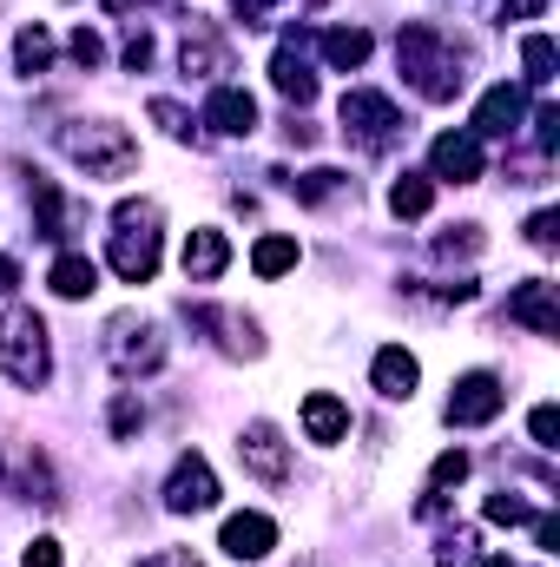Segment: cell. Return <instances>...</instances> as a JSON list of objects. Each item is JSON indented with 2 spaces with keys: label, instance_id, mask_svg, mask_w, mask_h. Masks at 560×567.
I'll use <instances>...</instances> for the list:
<instances>
[{
  "label": "cell",
  "instance_id": "obj_1",
  "mask_svg": "<svg viewBox=\"0 0 560 567\" xmlns=\"http://www.w3.org/2000/svg\"><path fill=\"white\" fill-rule=\"evenodd\" d=\"M59 152H66L86 178H125V172L139 165L132 132L112 126V119H73V126L59 132Z\"/></svg>",
  "mask_w": 560,
  "mask_h": 567
},
{
  "label": "cell",
  "instance_id": "obj_2",
  "mask_svg": "<svg viewBox=\"0 0 560 567\" xmlns=\"http://www.w3.org/2000/svg\"><path fill=\"white\" fill-rule=\"evenodd\" d=\"M112 271L125 277V284H152V271H158V205L152 198H125L119 211H112Z\"/></svg>",
  "mask_w": 560,
  "mask_h": 567
},
{
  "label": "cell",
  "instance_id": "obj_3",
  "mask_svg": "<svg viewBox=\"0 0 560 567\" xmlns=\"http://www.w3.org/2000/svg\"><path fill=\"white\" fill-rule=\"evenodd\" d=\"M0 370L20 383V390H40L53 377V344H46V324L33 310H7L0 317Z\"/></svg>",
  "mask_w": 560,
  "mask_h": 567
},
{
  "label": "cell",
  "instance_id": "obj_4",
  "mask_svg": "<svg viewBox=\"0 0 560 567\" xmlns=\"http://www.w3.org/2000/svg\"><path fill=\"white\" fill-rule=\"evenodd\" d=\"M396 53H403V73L422 86V99H455L462 92V73H455V53L429 33V26H409L403 40H396Z\"/></svg>",
  "mask_w": 560,
  "mask_h": 567
},
{
  "label": "cell",
  "instance_id": "obj_5",
  "mask_svg": "<svg viewBox=\"0 0 560 567\" xmlns=\"http://www.w3.org/2000/svg\"><path fill=\"white\" fill-rule=\"evenodd\" d=\"M106 357H112L119 377H152V370L165 363V337H158V324H145V317H112V324H106Z\"/></svg>",
  "mask_w": 560,
  "mask_h": 567
},
{
  "label": "cell",
  "instance_id": "obj_6",
  "mask_svg": "<svg viewBox=\"0 0 560 567\" xmlns=\"http://www.w3.org/2000/svg\"><path fill=\"white\" fill-rule=\"evenodd\" d=\"M337 112H343V132H356L370 152H376V145H389V139H396V126H403V112H396L383 92H370V86L343 92V106H337Z\"/></svg>",
  "mask_w": 560,
  "mask_h": 567
},
{
  "label": "cell",
  "instance_id": "obj_7",
  "mask_svg": "<svg viewBox=\"0 0 560 567\" xmlns=\"http://www.w3.org/2000/svg\"><path fill=\"white\" fill-rule=\"evenodd\" d=\"M502 403H508L502 377L475 370V377H462V383H455V396H449V423H462V429H475V423H495V416H502Z\"/></svg>",
  "mask_w": 560,
  "mask_h": 567
},
{
  "label": "cell",
  "instance_id": "obj_8",
  "mask_svg": "<svg viewBox=\"0 0 560 567\" xmlns=\"http://www.w3.org/2000/svg\"><path fill=\"white\" fill-rule=\"evenodd\" d=\"M211 502H218L211 462H205V456H178V469H172V482H165V509H172V515H198V509H211Z\"/></svg>",
  "mask_w": 560,
  "mask_h": 567
},
{
  "label": "cell",
  "instance_id": "obj_9",
  "mask_svg": "<svg viewBox=\"0 0 560 567\" xmlns=\"http://www.w3.org/2000/svg\"><path fill=\"white\" fill-rule=\"evenodd\" d=\"M0 456H7V482H13V495H26V502H59V482H53V469H46L40 449L7 443Z\"/></svg>",
  "mask_w": 560,
  "mask_h": 567
},
{
  "label": "cell",
  "instance_id": "obj_10",
  "mask_svg": "<svg viewBox=\"0 0 560 567\" xmlns=\"http://www.w3.org/2000/svg\"><path fill=\"white\" fill-rule=\"evenodd\" d=\"M238 456H244V469H251V476H264V482H284V476H290L284 436H277L271 423H251V429L238 436Z\"/></svg>",
  "mask_w": 560,
  "mask_h": 567
},
{
  "label": "cell",
  "instance_id": "obj_11",
  "mask_svg": "<svg viewBox=\"0 0 560 567\" xmlns=\"http://www.w3.org/2000/svg\"><path fill=\"white\" fill-rule=\"evenodd\" d=\"M521 112H528V92H521V86L482 92V106H475V139H508V132L521 126Z\"/></svg>",
  "mask_w": 560,
  "mask_h": 567
},
{
  "label": "cell",
  "instance_id": "obj_12",
  "mask_svg": "<svg viewBox=\"0 0 560 567\" xmlns=\"http://www.w3.org/2000/svg\"><path fill=\"white\" fill-rule=\"evenodd\" d=\"M271 542H277V522H271V515H231L224 535H218V548H224L231 561H264Z\"/></svg>",
  "mask_w": 560,
  "mask_h": 567
},
{
  "label": "cell",
  "instance_id": "obj_13",
  "mask_svg": "<svg viewBox=\"0 0 560 567\" xmlns=\"http://www.w3.org/2000/svg\"><path fill=\"white\" fill-rule=\"evenodd\" d=\"M508 317H515V324H528V330H541V337H554V330H560L554 284H548V277H535V284H521V291L508 297Z\"/></svg>",
  "mask_w": 560,
  "mask_h": 567
},
{
  "label": "cell",
  "instance_id": "obj_14",
  "mask_svg": "<svg viewBox=\"0 0 560 567\" xmlns=\"http://www.w3.org/2000/svg\"><path fill=\"white\" fill-rule=\"evenodd\" d=\"M436 178H455V185L482 178V139L475 132H442L436 139Z\"/></svg>",
  "mask_w": 560,
  "mask_h": 567
},
{
  "label": "cell",
  "instance_id": "obj_15",
  "mask_svg": "<svg viewBox=\"0 0 560 567\" xmlns=\"http://www.w3.org/2000/svg\"><path fill=\"white\" fill-rule=\"evenodd\" d=\"M416 377H422V370H416V357H409V350H396V344H389V350H376V363H370V383H376L389 403H409V396H416Z\"/></svg>",
  "mask_w": 560,
  "mask_h": 567
},
{
  "label": "cell",
  "instance_id": "obj_16",
  "mask_svg": "<svg viewBox=\"0 0 560 567\" xmlns=\"http://www.w3.org/2000/svg\"><path fill=\"white\" fill-rule=\"evenodd\" d=\"M205 119H211L218 132H231V139H244V132L257 126V99H251V92H238V86H218V92L205 99Z\"/></svg>",
  "mask_w": 560,
  "mask_h": 567
},
{
  "label": "cell",
  "instance_id": "obj_17",
  "mask_svg": "<svg viewBox=\"0 0 560 567\" xmlns=\"http://www.w3.org/2000/svg\"><path fill=\"white\" fill-rule=\"evenodd\" d=\"M271 79H277V92L284 99H317V79H310V66H304V53H297V40H284L277 46V59H271Z\"/></svg>",
  "mask_w": 560,
  "mask_h": 567
},
{
  "label": "cell",
  "instance_id": "obj_18",
  "mask_svg": "<svg viewBox=\"0 0 560 567\" xmlns=\"http://www.w3.org/2000/svg\"><path fill=\"white\" fill-rule=\"evenodd\" d=\"M224 264H231L224 231H191V238H185V277H198V284H205V277H218Z\"/></svg>",
  "mask_w": 560,
  "mask_h": 567
},
{
  "label": "cell",
  "instance_id": "obj_19",
  "mask_svg": "<svg viewBox=\"0 0 560 567\" xmlns=\"http://www.w3.org/2000/svg\"><path fill=\"white\" fill-rule=\"evenodd\" d=\"M304 429H310V443H343V436H350V410H343L330 390H317V396L304 403Z\"/></svg>",
  "mask_w": 560,
  "mask_h": 567
},
{
  "label": "cell",
  "instance_id": "obj_20",
  "mask_svg": "<svg viewBox=\"0 0 560 567\" xmlns=\"http://www.w3.org/2000/svg\"><path fill=\"white\" fill-rule=\"evenodd\" d=\"M53 291H59V297H92V291H99V264L79 258V251H66V258L53 264Z\"/></svg>",
  "mask_w": 560,
  "mask_h": 567
},
{
  "label": "cell",
  "instance_id": "obj_21",
  "mask_svg": "<svg viewBox=\"0 0 560 567\" xmlns=\"http://www.w3.org/2000/svg\"><path fill=\"white\" fill-rule=\"evenodd\" d=\"M13 66H20L26 79L46 73V66H53V33H46V26H20V33H13Z\"/></svg>",
  "mask_w": 560,
  "mask_h": 567
},
{
  "label": "cell",
  "instance_id": "obj_22",
  "mask_svg": "<svg viewBox=\"0 0 560 567\" xmlns=\"http://www.w3.org/2000/svg\"><path fill=\"white\" fill-rule=\"evenodd\" d=\"M323 59L343 66V73L363 66V59H370V33H363V26H337V33H323Z\"/></svg>",
  "mask_w": 560,
  "mask_h": 567
},
{
  "label": "cell",
  "instance_id": "obj_23",
  "mask_svg": "<svg viewBox=\"0 0 560 567\" xmlns=\"http://www.w3.org/2000/svg\"><path fill=\"white\" fill-rule=\"evenodd\" d=\"M429 205H436V185H429V178H416V172H403V178L389 185V211H396V218H422Z\"/></svg>",
  "mask_w": 560,
  "mask_h": 567
},
{
  "label": "cell",
  "instance_id": "obj_24",
  "mask_svg": "<svg viewBox=\"0 0 560 567\" xmlns=\"http://www.w3.org/2000/svg\"><path fill=\"white\" fill-rule=\"evenodd\" d=\"M178 66L198 73V79H211V73H224V46H218L211 33H191V40L178 46Z\"/></svg>",
  "mask_w": 560,
  "mask_h": 567
},
{
  "label": "cell",
  "instance_id": "obj_25",
  "mask_svg": "<svg viewBox=\"0 0 560 567\" xmlns=\"http://www.w3.org/2000/svg\"><path fill=\"white\" fill-rule=\"evenodd\" d=\"M251 271H257V277H284V271H297V238H257Z\"/></svg>",
  "mask_w": 560,
  "mask_h": 567
},
{
  "label": "cell",
  "instance_id": "obj_26",
  "mask_svg": "<svg viewBox=\"0 0 560 567\" xmlns=\"http://www.w3.org/2000/svg\"><path fill=\"white\" fill-rule=\"evenodd\" d=\"M554 40H548V33H528V40H521V66H528V79H535V86H548V79H554Z\"/></svg>",
  "mask_w": 560,
  "mask_h": 567
},
{
  "label": "cell",
  "instance_id": "obj_27",
  "mask_svg": "<svg viewBox=\"0 0 560 567\" xmlns=\"http://www.w3.org/2000/svg\"><path fill=\"white\" fill-rule=\"evenodd\" d=\"M26 192H33V211H40V231H46V238H59V192H53V185H46L40 172L26 178Z\"/></svg>",
  "mask_w": 560,
  "mask_h": 567
},
{
  "label": "cell",
  "instance_id": "obj_28",
  "mask_svg": "<svg viewBox=\"0 0 560 567\" xmlns=\"http://www.w3.org/2000/svg\"><path fill=\"white\" fill-rule=\"evenodd\" d=\"M488 522H502V528H521V522H535V509H528L521 495H508V489H502V495H488Z\"/></svg>",
  "mask_w": 560,
  "mask_h": 567
},
{
  "label": "cell",
  "instance_id": "obj_29",
  "mask_svg": "<svg viewBox=\"0 0 560 567\" xmlns=\"http://www.w3.org/2000/svg\"><path fill=\"white\" fill-rule=\"evenodd\" d=\"M528 429H535V443H541V449H554V436H560V410H554V403H541V410L528 416Z\"/></svg>",
  "mask_w": 560,
  "mask_h": 567
},
{
  "label": "cell",
  "instance_id": "obj_30",
  "mask_svg": "<svg viewBox=\"0 0 560 567\" xmlns=\"http://www.w3.org/2000/svg\"><path fill=\"white\" fill-rule=\"evenodd\" d=\"M73 59H79V66H99V59H106V46H99V33H92V26H79V33H73Z\"/></svg>",
  "mask_w": 560,
  "mask_h": 567
},
{
  "label": "cell",
  "instance_id": "obj_31",
  "mask_svg": "<svg viewBox=\"0 0 560 567\" xmlns=\"http://www.w3.org/2000/svg\"><path fill=\"white\" fill-rule=\"evenodd\" d=\"M152 119H158V126H165L172 139H185V132H191V119H185V112H178L172 99H152Z\"/></svg>",
  "mask_w": 560,
  "mask_h": 567
},
{
  "label": "cell",
  "instance_id": "obj_32",
  "mask_svg": "<svg viewBox=\"0 0 560 567\" xmlns=\"http://www.w3.org/2000/svg\"><path fill=\"white\" fill-rule=\"evenodd\" d=\"M139 423H145V410H139L132 396H119V403H112V436H132Z\"/></svg>",
  "mask_w": 560,
  "mask_h": 567
},
{
  "label": "cell",
  "instance_id": "obj_33",
  "mask_svg": "<svg viewBox=\"0 0 560 567\" xmlns=\"http://www.w3.org/2000/svg\"><path fill=\"white\" fill-rule=\"evenodd\" d=\"M462 476H469V456H462V449L436 456V482H462Z\"/></svg>",
  "mask_w": 560,
  "mask_h": 567
},
{
  "label": "cell",
  "instance_id": "obj_34",
  "mask_svg": "<svg viewBox=\"0 0 560 567\" xmlns=\"http://www.w3.org/2000/svg\"><path fill=\"white\" fill-rule=\"evenodd\" d=\"M535 126H541V145L554 152V145H560V112H554V106H541V112H535Z\"/></svg>",
  "mask_w": 560,
  "mask_h": 567
},
{
  "label": "cell",
  "instance_id": "obj_35",
  "mask_svg": "<svg viewBox=\"0 0 560 567\" xmlns=\"http://www.w3.org/2000/svg\"><path fill=\"white\" fill-rule=\"evenodd\" d=\"M26 567H59V542H46V535H40V542L26 548Z\"/></svg>",
  "mask_w": 560,
  "mask_h": 567
},
{
  "label": "cell",
  "instance_id": "obj_36",
  "mask_svg": "<svg viewBox=\"0 0 560 567\" xmlns=\"http://www.w3.org/2000/svg\"><path fill=\"white\" fill-rule=\"evenodd\" d=\"M145 59H152V33H132V40H125V66H132V73H139V66H145Z\"/></svg>",
  "mask_w": 560,
  "mask_h": 567
},
{
  "label": "cell",
  "instance_id": "obj_37",
  "mask_svg": "<svg viewBox=\"0 0 560 567\" xmlns=\"http://www.w3.org/2000/svg\"><path fill=\"white\" fill-rule=\"evenodd\" d=\"M554 211H535V225H528V238H535V244H554Z\"/></svg>",
  "mask_w": 560,
  "mask_h": 567
},
{
  "label": "cell",
  "instance_id": "obj_38",
  "mask_svg": "<svg viewBox=\"0 0 560 567\" xmlns=\"http://www.w3.org/2000/svg\"><path fill=\"white\" fill-rule=\"evenodd\" d=\"M541 7H548V0H508V7H502V20H535Z\"/></svg>",
  "mask_w": 560,
  "mask_h": 567
},
{
  "label": "cell",
  "instance_id": "obj_39",
  "mask_svg": "<svg viewBox=\"0 0 560 567\" xmlns=\"http://www.w3.org/2000/svg\"><path fill=\"white\" fill-rule=\"evenodd\" d=\"M535 535H541V548H554V542H560V522H554V515H541V522H535Z\"/></svg>",
  "mask_w": 560,
  "mask_h": 567
},
{
  "label": "cell",
  "instance_id": "obj_40",
  "mask_svg": "<svg viewBox=\"0 0 560 567\" xmlns=\"http://www.w3.org/2000/svg\"><path fill=\"white\" fill-rule=\"evenodd\" d=\"M13 284H20V264H13V258H0V297H7Z\"/></svg>",
  "mask_w": 560,
  "mask_h": 567
},
{
  "label": "cell",
  "instance_id": "obj_41",
  "mask_svg": "<svg viewBox=\"0 0 560 567\" xmlns=\"http://www.w3.org/2000/svg\"><path fill=\"white\" fill-rule=\"evenodd\" d=\"M139 567H198L191 555H152V561H139Z\"/></svg>",
  "mask_w": 560,
  "mask_h": 567
},
{
  "label": "cell",
  "instance_id": "obj_42",
  "mask_svg": "<svg viewBox=\"0 0 560 567\" xmlns=\"http://www.w3.org/2000/svg\"><path fill=\"white\" fill-rule=\"evenodd\" d=\"M106 7H112V13H132V7H139V0H106Z\"/></svg>",
  "mask_w": 560,
  "mask_h": 567
},
{
  "label": "cell",
  "instance_id": "obj_43",
  "mask_svg": "<svg viewBox=\"0 0 560 567\" xmlns=\"http://www.w3.org/2000/svg\"><path fill=\"white\" fill-rule=\"evenodd\" d=\"M482 567H508V561H482Z\"/></svg>",
  "mask_w": 560,
  "mask_h": 567
}]
</instances>
